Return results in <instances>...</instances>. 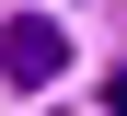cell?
I'll use <instances>...</instances> for the list:
<instances>
[{"instance_id":"1","label":"cell","mask_w":127,"mask_h":116,"mask_svg":"<svg viewBox=\"0 0 127 116\" xmlns=\"http://www.w3.org/2000/svg\"><path fill=\"white\" fill-rule=\"evenodd\" d=\"M0 70H12L23 93H46L58 70H69V35H58L46 12H23V23H0Z\"/></svg>"},{"instance_id":"2","label":"cell","mask_w":127,"mask_h":116,"mask_svg":"<svg viewBox=\"0 0 127 116\" xmlns=\"http://www.w3.org/2000/svg\"><path fill=\"white\" fill-rule=\"evenodd\" d=\"M104 105H116V116H127V58H116V81H104Z\"/></svg>"}]
</instances>
